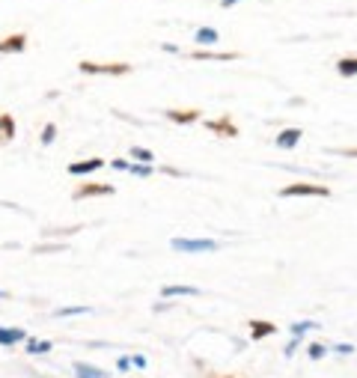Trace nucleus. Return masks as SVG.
Instances as JSON below:
<instances>
[{"label": "nucleus", "instance_id": "11", "mask_svg": "<svg viewBox=\"0 0 357 378\" xmlns=\"http://www.w3.org/2000/svg\"><path fill=\"white\" fill-rule=\"evenodd\" d=\"M339 75L343 78H352V75H357V60H339Z\"/></svg>", "mask_w": 357, "mask_h": 378}, {"label": "nucleus", "instance_id": "6", "mask_svg": "<svg viewBox=\"0 0 357 378\" xmlns=\"http://www.w3.org/2000/svg\"><path fill=\"white\" fill-rule=\"evenodd\" d=\"M298 140H301V129H286V131H280V137H277V146L292 149V146H298Z\"/></svg>", "mask_w": 357, "mask_h": 378}, {"label": "nucleus", "instance_id": "2", "mask_svg": "<svg viewBox=\"0 0 357 378\" xmlns=\"http://www.w3.org/2000/svg\"><path fill=\"white\" fill-rule=\"evenodd\" d=\"M280 197H330V188L321 185H289L283 188Z\"/></svg>", "mask_w": 357, "mask_h": 378}, {"label": "nucleus", "instance_id": "18", "mask_svg": "<svg viewBox=\"0 0 357 378\" xmlns=\"http://www.w3.org/2000/svg\"><path fill=\"white\" fill-rule=\"evenodd\" d=\"M131 155L140 161H152V152H146V149H131Z\"/></svg>", "mask_w": 357, "mask_h": 378}, {"label": "nucleus", "instance_id": "4", "mask_svg": "<svg viewBox=\"0 0 357 378\" xmlns=\"http://www.w3.org/2000/svg\"><path fill=\"white\" fill-rule=\"evenodd\" d=\"M113 188L111 185H84L80 191H75V200H84V197H111Z\"/></svg>", "mask_w": 357, "mask_h": 378}, {"label": "nucleus", "instance_id": "9", "mask_svg": "<svg viewBox=\"0 0 357 378\" xmlns=\"http://www.w3.org/2000/svg\"><path fill=\"white\" fill-rule=\"evenodd\" d=\"M18 340H24V331L18 328H0V346H12Z\"/></svg>", "mask_w": 357, "mask_h": 378}, {"label": "nucleus", "instance_id": "1", "mask_svg": "<svg viewBox=\"0 0 357 378\" xmlns=\"http://www.w3.org/2000/svg\"><path fill=\"white\" fill-rule=\"evenodd\" d=\"M176 250H185V254H203V250H218L211 238H173Z\"/></svg>", "mask_w": 357, "mask_h": 378}, {"label": "nucleus", "instance_id": "17", "mask_svg": "<svg viewBox=\"0 0 357 378\" xmlns=\"http://www.w3.org/2000/svg\"><path fill=\"white\" fill-rule=\"evenodd\" d=\"M209 129H214V131H220V134H232V137H235V129H232L229 122H211Z\"/></svg>", "mask_w": 357, "mask_h": 378}, {"label": "nucleus", "instance_id": "20", "mask_svg": "<svg viewBox=\"0 0 357 378\" xmlns=\"http://www.w3.org/2000/svg\"><path fill=\"white\" fill-rule=\"evenodd\" d=\"M310 357H316V361L325 357V346H310Z\"/></svg>", "mask_w": 357, "mask_h": 378}, {"label": "nucleus", "instance_id": "14", "mask_svg": "<svg viewBox=\"0 0 357 378\" xmlns=\"http://www.w3.org/2000/svg\"><path fill=\"white\" fill-rule=\"evenodd\" d=\"M164 295H200V289H194V286H167Z\"/></svg>", "mask_w": 357, "mask_h": 378}, {"label": "nucleus", "instance_id": "22", "mask_svg": "<svg viewBox=\"0 0 357 378\" xmlns=\"http://www.w3.org/2000/svg\"><path fill=\"white\" fill-rule=\"evenodd\" d=\"M348 155H352V158H357V149H352V152H348Z\"/></svg>", "mask_w": 357, "mask_h": 378}, {"label": "nucleus", "instance_id": "19", "mask_svg": "<svg viewBox=\"0 0 357 378\" xmlns=\"http://www.w3.org/2000/svg\"><path fill=\"white\" fill-rule=\"evenodd\" d=\"M54 134H57V129H54V125H48V129L42 131V143H51V140H54Z\"/></svg>", "mask_w": 357, "mask_h": 378}, {"label": "nucleus", "instance_id": "10", "mask_svg": "<svg viewBox=\"0 0 357 378\" xmlns=\"http://www.w3.org/2000/svg\"><path fill=\"white\" fill-rule=\"evenodd\" d=\"M167 116H170L173 122H194L196 116H200V111H170Z\"/></svg>", "mask_w": 357, "mask_h": 378}, {"label": "nucleus", "instance_id": "13", "mask_svg": "<svg viewBox=\"0 0 357 378\" xmlns=\"http://www.w3.org/2000/svg\"><path fill=\"white\" fill-rule=\"evenodd\" d=\"M235 54H211V51H196L194 60H232Z\"/></svg>", "mask_w": 357, "mask_h": 378}, {"label": "nucleus", "instance_id": "21", "mask_svg": "<svg viewBox=\"0 0 357 378\" xmlns=\"http://www.w3.org/2000/svg\"><path fill=\"white\" fill-rule=\"evenodd\" d=\"M232 3H235V0H223V6H232Z\"/></svg>", "mask_w": 357, "mask_h": 378}, {"label": "nucleus", "instance_id": "7", "mask_svg": "<svg viewBox=\"0 0 357 378\" xmlns=\"http://www.w3.org/2000/svg\"><path fill=\"white\" fill-rule=\"evenodd\" d=\"M24 45H27V36H24V33L9 36V39L0 42V54H9V51H24Z\"/></svg>", "mask_w": 357, "mask_h": 378}, {"label": "nucleus", "instance_id": "12", "mask_svg": "<svg viewBox=\"0 0 357 378\" xmlns=\"http://www.w3.org/2000/svg\"><path fill=\"white\" fill-rule=\"evenodd\" d=\"M75 370H78V375H80V378H104V373H102V370H93V366H87V364H78Z\"/></svg>", "mask_w": 357, "mask_h": 378}, {"label": "nucleus", "instance_id": "3", "mask_svg": "<svg viewBox=\"0 0 357 378\" xmlns=\"http://www.w3.org/2000/svg\"><path fill=\"white\" fill-rule=\"evenodd\" d=\"M80 69L89 71V75H93V71H107V75H125V71H128L131 66H128V63H113V66H95V63H80Z\"/></svg>", "mask_w": 357, "mask_h": 378}, {"label": "nucleus", "instance_id": "15", "mask_svg": "<svg viewBox=\"0 0 357 378\" xmlns=\"http://www.w3.org/2000/svg\"><path fill=\"white\" fill-rule=\"evenodd\" d=\"M196 42H205V45H211V42H218V33L205 27V30H200V33H196Z\"/></svg>", "mask_w": 357, "mask_h": 378}, {"label": "nucleus", "instance_id": "16", "mask_svg": "<svg viewBox=\"0 0 357 378\" xmlns=\"http://www.w3.org/2000/svg\"><path fill=\"white\" fill-rule=\"evenodd\" d=\"M0 129H3L6 137H12V134H15V122H12V116H0Z\"/></svg>", "mask_w": 357, "mask_h": 378}, {"label": "nucleus", "instance_id": "5", "mask_svg": "<svg viewBox=\"0 0 357 378\" xmlns=\"http://www.w3.org/2000/svg\"><path fill=\"white\" fill-rule=\"evenodd\" d=\"M104 164V161L102 158H89V161H78V164H71L69 167V173L71 176H80V173H93V170H98V167H102Z\"/></svg>", "mask_w": 357, "mask_h": 378}, {"label": "nucleus", "instance_id": "8", "mask_svg": "<svg viewBox=\"0 0 357 378\" xmlns=\"http://www.w3.org/2000/svg\"><path fill=\"white\" fill-rule=\"evenodd\" d=\"M274 325L271 322H250V337L253 340H262V337H268V334H274Z\"/></svg>", "mask_w": 357, "mask_h": 378}]
</instances>
